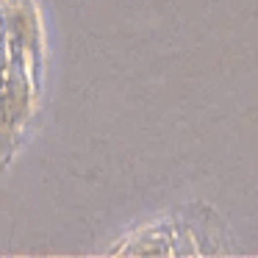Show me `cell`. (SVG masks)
Listing matches in <instances>:
<instances>
[{"instance_id":"obj_1","label":"cell","mask_w":258,"mask_h":258,"mask_svg":"<svg viewBox=\"0 0 258 258\" xmlns=\"http://www.w3.org/2000/svg\"><path fill=\"white\" fill-rule=\"evenodd\" d=\"M45 28L36 0H0V169L39 114Z\"/></svg>"}]
</instances>
